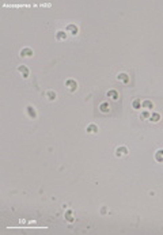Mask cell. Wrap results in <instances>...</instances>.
Segmentation results:
<instances>
[{
	"mask_svg": "<svg viewBox=\"0 0 163 235\" xmlns=\"http://www.w3.org/2000/svg\"><path fill=\"white\" fill-rule=\"evenodd\" d=\"M65 86H67L69 92H75L76 90H78V82L74 80V79H68V80H65Z\"/></svg>",
	"mask_w": 163,
	"mask_h": 235,
	"instance_id": "6da1fadb",
	"label": "cell"
},
{
	"mask_svg": "<svg viewBox=\"0 0 163 235\" xmlns=\"http://www.w3.org/2000/svg\"><path fill=\"white\" fill-rule=\"evenodd\" d=\"M26 113H27V116L30 117V118H33V120H36L37 118V110H36V107L34 106H31V105H29V106H26Z\"/></svg>",
	"mask_w": 163,
	"mask_h": 235,
	"instance_id": "7a4b0ae2",
	"label": "cell"
},
{
	"mask_svg": "<svg viewBox=\"0 0 163 235\" xmlns=\"http://www.w3.org/2000/svg\"><path fill=\"white\" fill-rule=\"evenodd\" d=\"M125 155H128V148L127 147H117L116 148V156L117 158H121V156H125Z\"/></svg>",
	"mask_w": 163,
	"mask_h": 235,
	"instance_id": "3957f363",
	"label": "cell"
},
{
	"mask_svg": "<svg viewBox=\"0 0 163 235\" xmlns=\"http://www.w3.org/2000/svg\"><path fill=\"white\" fill-rule=\"evenodd\" d=\"M18 72L23 77H25V79H27L29 75H30V71H29V68L26 67V65H19V67H18Z\"/></svg>",
	"mask_w": 163,
	"mask_h": 235,
	"instance_id": "277c9868",
	"label": "cell"
},
{
	"mask_svg": "<svg viewBox=\"0 0 163 235\" xmlns=\"http://www.w3.org/2000/svg\"><path fill=\"white\" fill-rule=\"evenodd\" d=\"M33 54H34V52L30 48H23L21 50V57H33Z\"/></svg>",
	"mask_w": 163,
	"mask_h": 235,
	"instance_id": "5b68a950",
	"label": "cell"
},
{
	"mask_svg": "<svg viewBox=\"0 0 163 235\" xmlns=\"http://www.w3.org/2000/svg\"><path fill=\"white\" fill-rule=\"evenodd\" d=\"M65 32H69L72 35H76L79 33V29L76 25H68L67 27H65Z\"/></svg>",
	"mask_w": 163,
	"mask_h": 235,
	"instance_id": "8992f818",
	"label": "cell"
},
{
	"mask_svg": "<svg viewBox=\"0 0 163 235\" xmlns=\"http://www.w3.org/2000/svg\"><path fill=\"white\" fill-rule=\"evenodd\" d=\"M56 39L57 41H65V39H67V32L59 30V32L56 33Z\"/></svg>",
	"mask_w": 163,
	"mask_h": 235,
	"instance_id": "52a82bcc",
	"label": "cell"
},
{
	"mask_svg": "<svg viewBox=\"0 0 163 235\" xmlns=\"http://www.w3.org/2000/svg\"><path fill=\"white\" fill-rule=\"evenodd\" d=\"M106 95L109 97L110 99H113V101H117L118 97H120V94H118V91H116V90H109V91L106 92Z\"/></svg>",
	"mask_w": 163,
	"mask_h": 235,
	"instance_id": "ba28073f",
	"label": "cell"
},
{
	"mask_svg": "<svg viewBox=\"0 0 163 235\" xmlns=\"http://www.w3.org/2000/svg\"><path fill=\"white\" fill-rule=\"evenodd\" d=\"M117 79L122 83H129V75L125 74V72H121V74L117 75Z\"/></svg>",
	"mask_w": 163,
	"mask_h": 235,
	"instance_id": "9c48e42d",
	"label": "cell"
},
{
	"mask_svg": "<svg viewBox=\"0 0 163 235\" xmlns=\"http://www.w3.org/2000/svg\"><path fill=\"white\" fill-rule=\"evenodd\" d=\"M86 130H87V133H98V126L95 124H90V125H87Z\"/></svg>",
	"mask_w": 163,
	"mask_h": 235,
	"instance_id": "30bf717a",
	"label": "cell"
},
{
	"mask_svg": "<svg viewBox=\"0 0 163 235\" xmlns=\"http://www.w3.org/2000/svg\"><path fill=\"white\" fill-rule=\"evenodd\" d=\"M45 95H46V98H48V101H56V98H57V94L53 91V90H49V91H46Z\"/></svg>",
	"mask_w": 163,
	"mask_h": 235,
	"instance_id": "8fae6325",
	"label": "cell"
},
{
	"mask_svg": "<svg viewBox=\"0 0 163 235\" xmlns=\"http://www.w3.org/2000/svg\"><path fill=\"white\" fill-rule=\"evenodd\" d=\"M99 110L102 113H109L110 112V105L107 103V102H102L99 105Z\"/></svg>",
	"mask_w": 163,
	"mask_h": 235,
	"instance_id": "7c38bea8",
	"label": "cell"
},
{
	"mask_svg": "<svg viewBox=\"0 0 163 235\" xmlns=\"http://www.w3.org/2000/svg\"><path fill=\"white\" fill-rule=\"evenodd\" d=\"M155 160L159 162V163H163V150H158L155 152Z\"/></svg>",
	"mask_w": 163,
	"mask_h": 235,
	"instance_id": "4fadbf2b",
	"label": "cell"
},
{
	"mask_svg": "<svg viewBox=\"0 0 163 235\" xmlns=\"http://www.w3.org/2000/svg\"><path fill=\"white\" fill-rule=\"evenodd\" d=\"M142 107H144L145 110H151L154 107V103L151 101H143L142 102Z\"/></svg>",
	"mask_w": 163,
	"mask_h": 235,
	"instance_id": "5bb4252c",
	"label": "cell"
},
{
	"mask_svg": "<svg viewBox=\"0 0 163 235\" xmlns=\"http://www.w3.org/2000/svg\"><path fill=\"white\" fill-rule=\"evenodd\" d=\"M149 121H152V123H159V121H160V114H159V113H152L151 117H149Z\"/></svg>",
	"mask_w": 163,
	"mask_h": 235,
	"instance_id": "9a60e30c",
	"label": "cell"
},
{
	"mask_svg": "<svg viewBox=\"0 0 163 235\" xmlns=\"http://www.w3.org/2000/svg\"><path fill=\"white\" fill-rule=\"evenodd\" d=\"M132 107L135 110L142 109V101H140V99H135V101L132 102Z\"/></svg>",
	"mask_w": 163,
	"mask_h": 235,
	"instance_id": "2e32d148",
	"label": "cell"
},
{
	"mask_svg": "<svg viewBox=\"0 0 163 235\" xmlns=\"http://www.w3.org/2000/svg\"><path fill=\"white\" fill-rule=\"evenodd\" d=\"M151 117V113L148 112V110H144V112H142V114H140V118H148Z\"/></svg>",
	"mask_w": 163,
	"mask_h": 235,
	"instance_id": "e0dca14e",
	"label": "cell"
},
{
	"mask_svg": "<svg viewBox=\"0 0 163 235\" xmlns=\"http://www.w3.org/2000/svg\"><path fill=\"white\" fill-rule=\"evenodd\" d=\"M65 219H67L68 221H74V218H72V212H71V211H68L67 214H65Z\"/></svg>",
	"mask_w": 163,
	"mask_h": 235,
	"instance_id": "ac0fdd59",
	"label": "cell"
}]
</instances>
